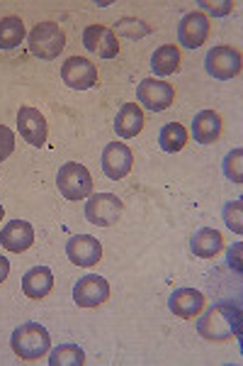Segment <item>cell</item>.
I'll list each match as a JSON object with an SVG mask.
<instances>
[{"label":"cell","instance_id":"cell-1","mask_svg":"<svg viewBox=\"0 0 243 366\" xmlns=\"http://www.w3.org/2000/svg\"><path fill=\"white\" fill-rule=\"evenodd\" d=\"M197 332L210 342H227L241 337V305L234 300H222L212 305L197 320Z\"/></svg>","mask_w":243,"mask_h":366},{"label":"cell","instance_id":"cell-2","mask_svg":"<svg viewBox=\"0 0 243 366\" xmlns=\"http://www.w3.org/2000/svg\"><path fill=\"white\" fill-rule=\"evenodd\" d=\"M13 352L25 362H37V359L44 357L51 347V337L39 322H25L13 332Z\"/></svg>","mask_w":243,"mask_h":366},{"label":"cell","instance_id":"cell-3","mask_svg":"<svg viewBox=\"0 0 243 366\" xmlns=\"http://www.w3.org/2000/svg\"><path fill=\"white\" fill-rule=\"evenodd\" d=\"M29 54L39 56L44 61H51L63 51L66 46V34L56 22H39L37 27L29 32Z\"/></svg>","mask_w":243,"mask_h":366},{"label":"cell","instance_id":"cell-4","mask_svg":"<svg viewBox=\"0 0 243 366\" xmlns=\"http://www.w3.org/2000/svg\"><path fill=\"white\" fill-rule=\"evenodd\" d=\"M58 183V191L66 200H83V198H91L93 193V176L83 164L68 162L58 169L56 176Z\"/></svg>","mask_w":243,"mask_h":366},{"label":"cell","instance_id":"cell-5","mask_svg":"<svg viewBox=\"0 0 243 366\" xmlns=\"http://www.w3.org/2000/svg\"><path fill=\"white\" fill-rule=\"evenodd\" d=\"M122 208V200L112 193H93L86 203V217L95 227H110L120 220Z\"/></svg>","mask_w":243,"mask_h":366},{"label":"cell","instance_id":"cell-6","mask_svg":"<svg viewBox=\"0 0 243 366\" xmlns=\"http://www.w3.org/2000/svg\"><path fill=\"white\" fill-rule=\"evenodd\" d=\"M205 64H207V74L210 76H214L219 81H229L241 74V51L236 49V46L219 44L214 49H210Z\"/></svg>","mask_w":243,"mask_h":366},{"label":"cell","instance_id":"cell-7","mask_svg":"<svg viewBox=\"0 0 243 366\" xmlns=\"http://www.w3.org/2000/svg\"><path fill=\"white\" fill-rule=\"evenodd\" d=\"M136 98H139L141 105L153 110V113H161V110H168L173 105L175 88L158 79H144L139 88H136Z\"/></svg>","mask_w":243,"mask_h":366},{"label":"cell","instance_id":"cell-8","mask_svg":"<svg viewBox=\"0 0 243 366\" xmlns=\"http://www.w3.org/2000/svg\"><path fill=\"white\" fill-rule=\"evenodd\" d=\"M61 79L73 91H88L98 84V66L83 56H71L61 66Z\"/></svg>","mask_w":243,"mask_h":366},{"label":"cell","instance_id":"cell-9","mask_svg":"<svg viewBox=\"0 0 243 366\" xmlns=\"http://www.w3.org/2000/svg\"><path fill=\"white\" fill-rule=\"evenodd\" d=\"M110 298V283L103 276L88 274L73 286V300L81 308H98Z\"/></svg>","mask_w":243,"mask_h":366},{"label":"cell","instance_id":"cell-10","mask_svg":"<svg viewBox=\"0 0 243 366\" xmlns=\"http://www.w3.org/2000/svg\"><path fill=\"white\" fill-rule=\"evenodd\" d=\"M210 37V20H207L205 13H187L177 25V42L185 49H197L202 46Z\"/></svg>","mask_w":243,"mask_h":366},{"label":"cell","instance_id":"cell-11","mask_svg":"<svg viewBox=\"0 0 243 366\" xmlns=\"http://www.w3.org/2000/svg\"><path fill=\"white\" fill-rule=\"evenodd\" d=\"M83 46L100 59H115L120 54V44H117L115 29L103 27V25H91L83 32Z\"/></svg>","mask_w":243,"mask_h":366},{"label":"cell","instance_id":"cell-12","mask_svg":"<svg viewBox=\"0 0 243 366\" xmlns=\"http://www.w3.org/2000/svg\"><path fill=\"white\" fill-rule=\"evenodd\" d=\"M66 254L76 267L88 269V267H95V264L103 259V244H100L93 234H76V237L68 239Z\"/></svg>","mask_w":243,"mask_h":366},{"label":"cell","instance_id":"cell-13","mask_svg":"<svg viewBox=\"0 0 243 366\" xmlns=\"http://www.w3.org/2000/svg\"><path fill=\"white\" fill-rule=\"evenodd\" d=\"M17 129L27 139V144L32 147H44L46 134H49L44 115L37 108H32V105H22L20 108V113H17Z\"/></svg>","mask_w":243,"mask_h":366},{"label":"cell","instance_id":"cell-14","mask_svg":"<svg viewBox=\"0 0 243 366\" xmlns=\"http://www.w3.org/2000/svg\"><path fill=\"white\" fill-rule=\"evenodd\" d=\"M132 164H134V154L127 144H122V142H112V144L105 147L103 171H105L108 179H112V181L124 179V176L132 171Z\"/></svg>","mask_w":243,"mask_h":366},{"label":"cell","instance_id":"cell-15","mask_svg":"<svg viewBox=\"0 0 243 366\" xmlns=\"http://www.w3.org/2000/svg\"><path fill=\"white\" fill-rule=\"evenodd\" d=\"M0 244L5 247L8 252L13 254H20V252H27L29 247L34 244V229L29 225L27 220H13L3 227L0 232Z\"/></svg>","mask_w":243,"mask_h":366},{"label":"cell","instance_id":"cell-16","mask_svg":"<svg viewBox=\"0 0 243 366\" xmlns=\"http://www.w3.org/2000/svg\"><path fill=\"white\" fill-rule=\"evenodd\" d=\"M168 308L182 320H192V317H197L202 312L205 296L200 291H195V288H177L168 300Z\"/></svg>","mask_w":243,"mask_h":366},{"label":"cell","instance_id":"cell-17","mask_svg":"<svg viewBox=\"0 0 243 366\" xmlns=\"http://www.w3.org/2000/svg\"><path fill=\"white\" fill-rule=\"evenodd\" d=\"M222 134V115L214 110H202L192 120V137L197 144H214Z\"/></svg>","mask_w":243,"mask_h":366},{"label":"cell","instance_id":"cell-18","mask_svg":"<svg viewBox=\"0 0 243 366\" xmlns=\"http://www.w3.org/2000/svg\"><path fill=\"white\" fill-rule=\"evenodd\" d=\"M51 288H54V274L46 267H32L22 276V291H25L27 298L39 300L49 296Z\"/></svg>","mask_w":243,"mask_h":366},{"label":"cell","instance_id":"cell-19","mask_svg":"<svg viewBox=\"0 0 243 366\" xmlns=\"http://www.w3.org/2000/svg\"><path fill=\"white\" fill-rule=\"evenodd\" d=\"M141 127H144V113H141V108L136 103H124L115 117V132L122 139H132L141 132Z\"/></svg>","mask_w":243,"mask_h":366},{"label":"cell","instance_id":"cell-20","mask_svg":"<svg viewBox=\"0 0 243 366\" xmlns=\"http://www.w3.org/2000/svg\"><path fill=\"white\" fill-rule=\"evenodd\" d=\"M222 247H224L222 234H219L217 229H212V227L197 229L192 242H190V249H192L195 257H200V259H212L214 254L222 252Z\"/></svg>","mask_w":243,"mask_h":366},{"label":"cell","instance_id":"cell-21","mask_svg":"<svg viewBox=\"0 0 243 366\" xmlns=\"http://www.w3.org/2000/svg\"><path fill=\"white\" fill-rule=\"evenodd\" d=\"M151 69L158 76H170L180 69V49L175 44H163L153 51L151 56Z\"/></svg>","mask_w":243,"mask_h":366},{"label":"cell","instance_id":"cell-22","mask_svg":"<svg viewBox=\"0 0 243 366\" xmlns=\"http://www.w3.org/2000/svg\"><path fill=\"white\" fill-rule=\"evenodd\" d=\"M25 39V25L20 17H3L0 20V49H15Z\"/></svg>","mask_w":243,"mask_h":366},{"label":"cell","instance_id":"cell-23","mask_svg":"<svg viewBox=\"0 0 243 366\" xmlns=\"http://www.w3.org/2000/svg\"><path fill=\"white\" fill-rule=\"evenodd\" d=\"M158 144H161V149L168 152V154H175V152H180L182 147L187 144L185 127L177 125V122H168V125H163L161 134H158Z\"/></svg>","mask_w":243,"mask_h":366},{"label":"cell","instance_id":"cell-24","mask_svg":"<svg viewBox=\"0 0 243 366\" xmlns=\"http://www.w3.org/2000/svg\"><path fill=\"white\" fill-rule=\"evenodd\" d=\"M51 366H83L86 364V352L76 345H61L49 354Z\"/></svg>","mask_w":243,"mask_h":366},{"label":"cell","instance_id":"cell-25","mask_svg":"<svg viewBox=\"0 0 243 366\" xmlns=\"http://www.w3.org/2000/svg\"><path fill=\"white\" fill-rule=\"evenodd\" d=\"M115 27L120 34H127V37H132V39H139V37H144V34L151 32V27H146L144 22L134 20V17H124V20L117 22Z\"/></svg>","mask_w":243,"mask_h":366},{"label":"cell","instance_id":"cell-26","mask_svg":"<svg viewBox=\"0 0 243 366\" xmlns=\"http://www.w3.org/2000/svg\"><path fill=\"white\" fill-rule=\"evenodd\" d=\"M241 157H243V152L234 149V152H229L227 159H224V174H227L234 183H241Z\"/></svg>","mask_w":243,"mask_h":366},{"label":"cell","instance_id":"cell-27","mask_svg":"<svg viewBox=\"0 0 243 366\" xmlns=\"http://www.w3.org/2000/svg\"><path fill=\"white\" fill-rule=\"evenodd\" d=\"M224 220H227V225L234 229L236 234L243 232V225H241V200H234V203H229L227 208H224Z\"/></svg>","mask_w":243,"mask_h":366},{"label":"cell","instance_id":"cell-28","mask_svg":"<svg viewBox=\"0 0 243 366\" xmlns=\"http://www.w3.org/2000/svg\"><path fill=\"white\" fill-rule=\"evenodd\" d=\"M15 152V134L10 127L0 125V162H5Z\"/></svg>","mask_w":243,"mask_h":366},{"label":"cell","instance_id":"cell-29","mask_svg":"<svg viewBox=\"0 0 243 366\" xmlns=\"http://www.w3.org/2000/svg\"><path fill=\"white\" fill-rule=\"evenodd\" d=\"M8 274H10V262L5 257H0V283L8 279Z\"/></svg>","mask_w":243,"mask_h":366},{"label":"cell","instance_id":"cell-30","mask_svg":"<svg viewBox=\"0 0 243 366\" xmlns=\"http://www.w3.org/2000/svg\"><path fill=\"white\" fill-rule=\"evenodd\" d=\"M3 215H5V210H3V205H0V220H3Z\"/></svg>","mask_w":243,"mask_h":366}]
</instances>
